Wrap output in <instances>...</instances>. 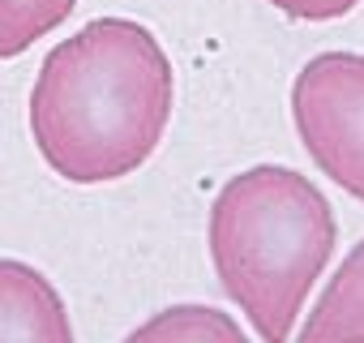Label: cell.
<instances>
[{"label": "cell", "mask_w": 364, "mask_h": 343, "mask_svg": "<svg viewBox=\"0 0 364 343\" xmlns=\"http://www.w3.org/2000/svg\"><path fill=\"white\" fill-rule=\"evenodd\" d=\"M120 343H253V339L232 313L215 305H171L133 326Z\"/></svg>", "instance_id": "6"}, {"label": "cell", "mask_w": 364, "mask_h": 343, "mask_svg": "<svg viewBox=\"0 0 364 343\" xmlns=\"http://www.w3.org/2000/svg\"><path fill=\"white\" fill-rule=\"evenodd\" d=\"M291 125L309 159L364 202V56L321 52L291 82Z\"/></svg>", "instance_id": "3"}, {"label": "cell", "mask_w": 364, "mask_h": 343, "mask_svg": "<svg viewBox=\"0 0 364 343\" xmlns=\"http://www.w3.org/2000/svg\"><path fill=\"white\" fill-rule=\"evenodd\" d=\"M206 241L219 287L257 339L287 343L334 253L338 223L309 176L283 163H257L215 194Z\"/></svg>", "instance_id": "2"}, {"label": "cell", "mask_w": 364, "mask_h": 343, "mask_svg": "<svg viewBox=\"0 0 364 343\" xmlns=\"http://www.w3.org/2000/svg\"><path fill=\"white\" fill-rule=\"evenodd\" d=\"M171 60L150 26L95 18L56 43L31 86V137L69 185L124 181L171 120Z\"/></svg>", "instance_id": "1"}, {"label": "cell", "mask_w": 364, "mask_h": 343, "mask_svg": "<svg viewBox=\"0 0 364 343\" xmlns=\"http://www.w3.org/2000/svg\"><path fill=\"white\" fill-rule=\"evenodd\" d=\"M0 343H73L60 292L18 258H0Z\"/></svg>", "instance_id": "4"}, {"label": "cell", "mask_w": 364, "mask_h": 343, "mask_svg": "<svg viewBox=\"0 0 364 343\" xmlns=\"http://www.w3.org/2000/svg\"><path fill=\"white\" fill-rule=\"evenodd\" d=\"M77 0H0V60H14L69 22Z\"/></svg>", "instance_id": "7"}, {"label": "cell", "mask_w": 364, "mask_h": 343, "mask_svg": "<svg viewBox=\"0 0 364 343\" xmlns=\"http://www.w3.org/2000/svg\"><path fill=\"white\" fill-rule=\"evenodd\" d=\"M270 5L296 22H338L347 18L360 0H270Z\"/></svg>", "instance_id": "8"}, {"label": "cell", "mask_w": 364, "mask_h": 343, "mask_svg": "<svg viewBox=\"0 0 364 343\" xmlns=\"http://www.w3.org/2000/svg\"><path fill=\"white\" fill-rule=\"evenodd\" d=\"M296 343H364V241L343 258L313 313L296 330Z\"/></svg>", "instance_id": "5"}]
</instances>
